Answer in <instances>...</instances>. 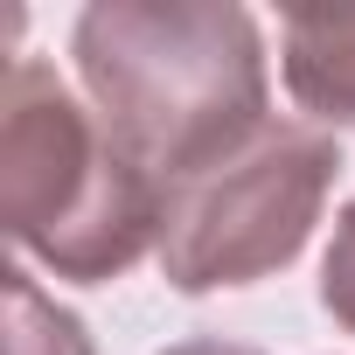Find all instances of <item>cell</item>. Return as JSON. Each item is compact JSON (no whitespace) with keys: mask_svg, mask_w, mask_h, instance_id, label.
Listing matches in <instances>:
<instances>
[{"mask_svg":"<svg viewBox=\"0 0 355 355\" xmlns=\"http://www.w3.org/2000/svg\"><path fill=\"white\" fill-rule=\"evenodd\" d=\"M77 70L98 125L160 189L265 132V42L244 8L105 0L77 21Z\"/></svg>","mask_w":355,"mask_h":355,"instance_id":"1","label":"cell"},{"mask_svg":"<svg viewBox=\"0 0 355 355\" xmlns=\"http://www.w3.org/2000/svg\"><path fill=\"white\" fill-rule=\"evenodd\" d=\"M167 189L70 98V84L15 56L0 91V223L56 279H119L160 244Z\"/></svg>","mask_w":355,"mask_h":355,"instance_id":"2","label":"cell"},{"mask_svg":"<svg viewBox=\"0 0 355 355\" xmlns=\"http://www.w3.org/2000/svg\"><path fill=\"white\" fill-rule=\"evenodd\" d=\"M334 139L313 125H265L237 153L174 182L160 202V272L182 293L251 286L300 258L327 189H334Z\"/></svg>","mask_w":355,"mask_h":355,"instance_id":"3","label":"cell"},{"mask_svg":"<svg viewBox=\"0 0 355 355\" xmlns=\"http://www.w3.org/2000/svg\"><path fill=\"white\" fill-rule=\"evenodd\" d=\"M286 91L320 119L355 132V8H293L286 15Z\"/></svg>","mask_w":355,"mask_h":355,"instance_id":"4","label":"cell"},{"mask_svg":"<svg viewBox=\"0 0 355 355\" xmlns=\"http://www.w3.org/2000/svg\"><path fill=\"white\" fill-rule=\"evenodd\" d=\"M8 355H98L84 320L63 313L28 272H8Z\"/></svg>","mask_w":355,"mask_h":355,"instance_id":"5","label":"cell"},{"mask_svg":"<svg viewBox=\"0 0 355 355\" xmlns=\"http://www.w3.org/2000/svg\"><path fill=\"white\" fill-rule=\"evenodd\" d=\"M320 306L355 334V202L334 223V244H327V265H320Z\"/></svg>","mask_w":355,"mask_h":355,"instance_id":"6","label":"cell"},{"mask_svg":"<svg viewBox=\"0 0 355 355\" xmlns=\"http://www.w3.org/2000/svg\"><path fill=\"white\" fill-rule=\"evenodd\" d=\"M167 355H258V348H237V341H182V348H167Z\"/></svg>","mask_w":355,"mask_h":355,"instance_id":"7","label":"cell"}]
</instances>
